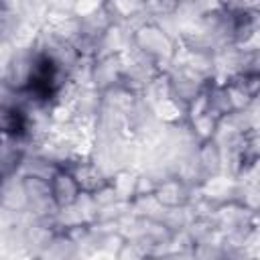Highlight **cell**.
<instances>
[{"mask_svg":"<svg viewBox=\"0 0 260 260\" xmlns=\"http://www.w3.org/2000/svg\"><path fill=\"white\" fill-rule=\"evenodd\" d=\"M51 193H53V201L57 207H69L79 199L81 187L73 173L57 171L51 177Z\"/></svg>","mask_w":260,"mask_h":260,"instance_id":"1","label":"cell"},{"mask_svg":"<svg viewBox=\"0 0 260 260\" xmlns=\"http://www.w3.org/2000/svg\"><path fill=\"white\" fill-rule=\"evenodd\" d=\"M252 173H254V177H256V181L260 183V156L252 162Z\"/></svg>","mask_w":260,"mask_h":260,"instance_id":"2","label":"cell"}]
</instances>
